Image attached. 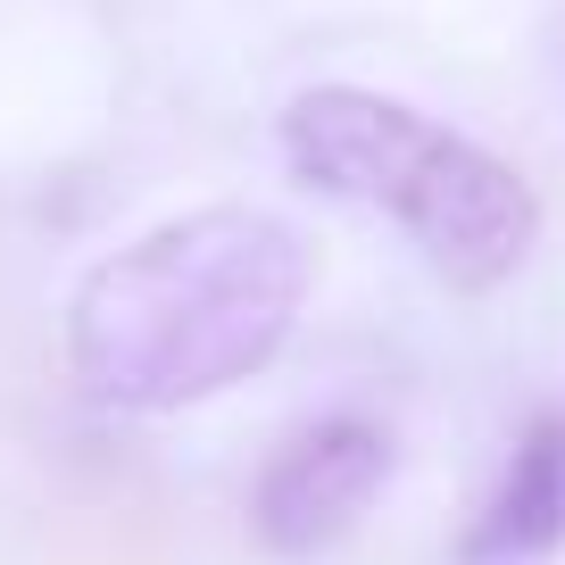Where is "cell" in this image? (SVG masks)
<instances>
[{"label": "cell", "mask_w": 565, "mask_h": 565, "mask_svg": "<svg viewBox=\"0 0 565 565\" xmlns=\"http://www.w3.org/2000/svg\"><path fill=\"white\" fill-rule=\"evenodd\" d=\"M308 300V242L216 200L108 249L67 300V374L117 416H175L275 366Z\"/></svg>", "instance_id": "6da1fadb"}, {"label": "cell", "mask_w": 565, "mask_h": 565, "mask_svg": "<svg viewBox=\"0 0 565 565\" xmlns=\"http://www.w3.org/2000/svg\"><path fill=\"white\" fill-rule=\"evenodd\" d=\"M282 167L308 192L383 209L449 291H499L541 242V192L499 150L366 84H308L282 108Z\"/></svg>", "instance_id": "7a4b0ae2"}, {"label": "cell", "mask_w": 565, "mask_h": 565, "mask_svg": "<svg viewBox=\"0 0 565 565\" xmlns=\"http://www.w3.org/2000/svg\"><path fill=\"white\" fill-rule=\"evenodd\" d=\"M383 482H391V433L383 424L374 416H317L258 466L249 532L275 557H317V548L350 541Z\"/></svg>", "instance_id": "3957f363"}, {"label": "cell", "mask_w": 565, "mask_h": 565, "mask_svg": "<svg viewBox=\"0 0 565 565\" xmlns=\"http://www.w3.org/2000/svg\"><path fill=\"white\" fill-rule=\"evenodd\" d=\"M557 548H565V407H541L515 433L508 475L458 532V565H548Z\"/></svg>", "instance_id": "277c9868"}]
</instances>
